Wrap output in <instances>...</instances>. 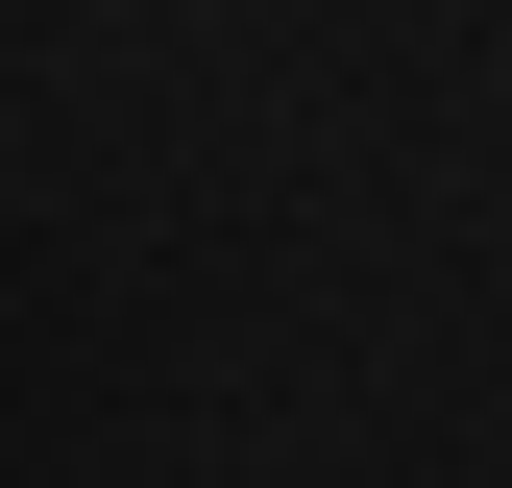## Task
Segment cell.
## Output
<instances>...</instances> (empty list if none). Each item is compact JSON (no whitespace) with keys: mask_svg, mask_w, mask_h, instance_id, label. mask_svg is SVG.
<instances>
[]
</instances>
